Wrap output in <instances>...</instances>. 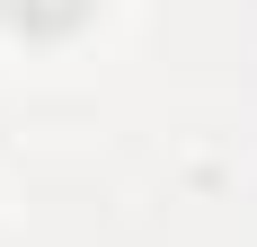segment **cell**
Returning <instances> with one entry per match:
<instances>
[{
	"mask_svg": "<svg viewBox=\"0 0 257 247\" xmlns=\"http://www.w3.org/2000/svg\"><path fill=\"white\" fill-rule=\"evenodd\" d=\"M89 9L98 0H0V18L18 36H71V26H89Z\"/></svg>",
	"mask_w": 257,
	"mask_h": 247,
	"instance_id": "cell-1",
	"label": "cell"
}]
</instances>
